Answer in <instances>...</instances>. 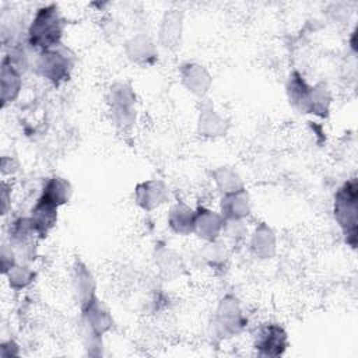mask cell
<instances>
[{
	"label": "cell",
	"instance_id": "1",
	"mask_svg": "<svg viewBox=\"0 0 358 358\" xmlns=\"http://www.w3.org/2000/svg\"><path fill=\"white\" fill-rule=\"evenodd\" d=\"M64 31V21L56 4L42 6L36 10L28 27L27 41L34 49L42 52L60 45Z\"/></svg>",
	"mask_w": 358,
	"mask_h": 358
},
{
	"label": "cell",
	"instance_id": "2",
	"mask_svg": "<svg viewBox=\"0 0 358 358\" xmlns=\"http://www.w3.org/2000/svg\"><path fill=\"white\" fill-rule=\"evenodd\" d=\"M287 92L289 102L303 113H313L317 116H326L330 105V94L323 84L309 85L305 78L294 71L287 84Z\"/></svg>",
	"mask_w": 358,
	"mask_h": 358
},
{
	"label": "cell",
	"instance_id": "3",
	"mask_svg": "<svg viewBox=\"0 0 358 358\" xmlns=\"http://www.w3.org/2000/svg\"><path fill=\"white\" fill-rule=\"evenodd\" d=\"M357 213H358V186L352 178L343 183L334 194L333 214L345 242L355 248L357 245Z\"/></svg>",
	"mask_w": 358,
	"mask_h": 358
},
{
	"label": "cell",
	"instance_id": "4",
	"mask_svg": "<svg viewBox=\"0 0 358 358\" xmlns=\"http://www.w3.org/2000/svg\"><path fill=\"white\" fill-rule=\"evenodd\" d=\"M74 66L73 53L62 43L38 53L35 62L36 73L49 83L59 85L69 80Z\"/></svg>",
	"mask_w": 358,
	"mask_h": 358
},
{
	"label": "cell",
	"instance_id": "5",
	"mask_svg": "<svg viewBox=\"0 0 358 358\" xmlns=\"http://www.w3.org/2000/svg\"><path fill=\"white\" fill-rule=\"evenodd\" d=\"M109 109L113 123L122 129H130L136 122V95L127 84H115L109 91Z\"/></svg>",
	"mask_w": 358,
	"mask_h": 358
},
{
	"label": "cell",
	"instance_id": "6",
	"mask_svg": "<svg viewBox=\"0 0 358 358\" xmlns=\"http://www.w3.org/2000/svg\"><path fill=\"white\" fill-rule=\"evenodd\" d=\"M39 239L34 231L29 218H17L10 227V246L17 259L32 260L35 256V243Z\"/></svg>",
	"mask_w": 358,
	"mask_h": 358
},
{
	"label": "cell",
	"instance_id": "7",
	"mask_svg": "<svg viewBox=\"0 0 358 358\" xmlns=\"http://www.w3.org/2000/svg\"><path fill=\"white\" fill-rule=\"evenodd\" d=\"M81 315H83V323L85 326V331L87 334L91 336V338L101 337L113 324L110 312L96 295L92 296L81 308Z\"/></svg>",
	"mask_w": 358,
	"mask_h": 358
},
{
	"label": "cell",
	"instance_id": "8",
	"mask_svg": "<svg viewBox=\"0 0 358 358\" xmlns=\"http://www.w3.org/2000/svg\"><path fill=\"white\" fill-rule=\"evenodd\" d=\"M288 345V337L285 330L275 323L266 324L260 329L255 340V348L259 355L278 357Z\"/></svg>",
	"mask_w": 358,
	"mask_h": 358
},
{
	"label": "cell",
	"instance_id": "9",
	"mask_svg": "<svg viewBox=\"0 0 358 358\" xmlns=\"http://www.w3.org/2000/svg\"><path fill=\"white\" fill-rule=\"evenodd\" d=\"M214 324L222 336H232L242 330L245 319L235 298L227 296L221 301L215 313Z\"/></svg>",
	"mask_w": 358,
	"mask_h": 358
},
{
	"label": "cell",
	"instance_id": "10",
	"mask_svg": "<svg viewBox=\"0 0 358 358\" xmlns=\"http://www.w3.org/2000/svg\"><path fill=\"white\" fill-rule=\"evenodd\" d=\"M57 211H59V206H56L55 203L49 201L42 196H39L35 204L32 206L28 218L31 221L34 231L39 236V239L46 238L48 234L56 225Z\"/></svg>",
	"mask_w": 358,
	"mask_h": 358
},
{
	"label": "cell",
	"instance_id": "11",
	"mask_svg": "<svg viewBox=\"0 0 358 358\" xmlns=\"http://www.w3.org/2000/svg\"><path fill=\"white\" fill-rule=\"evenodd\" d=\"M168 196H169V192L166 185L162 180H157V179L138 183L134 192L137 204L147 211H151L159 207L161 204H164Z\"/></svg>",
	"mask_w": 358,
	"mask_h": 358
},
{
	"label": "cell",
	"instance_id": "12",
	"mask_svg": "<svg viewBox=\"0 0 358 358\" xmlns=\"http://www.w3.org/2000/svg\"><path fill=\"white\" fill-rule=\"evenodd\" d=\"M224 218L221 214L214 213L207 208H199L194 217L193 234H196L200 239L213 242L222 234Z\"/></svg>",
	"mask_w": 358,
	"mask_h": 358
},
{
	"label": "cell",
	"instance_id": "13",
	"mask_svg": "<svg viewBox=\"0 0 358 358\" xmlns=\"http://www.w3.org/2000/svg\"><path fill=\"white\" fill-rule=\"evenodd\" d=\"M224 221L245 220L250 214V201L245 189L227 193L221 199V213Z\"/></svg>",
	"mask_w": 358,
	"mask_h": 358
},
{
	"label": "cell",
	"instance_id": "14",
	"mask_svg": "<svg viewBox=\"0 0 358 358\" xmlns=\"http://www.w3.org/2000/svg\"><path fill=\"white\" fill-rule=\"evenodd\" d=\"M1 103L6 106L15 101L22 87V73L7 59L1 60Z\"/></svg>",
	"mask_w": 358,
	"mask_h": 358
},
{
	"label": "cell",
	"instance_id": "15",
	"mask_svg": "<svg viewBox=\"0 0 358 358\" xmlns=\"http://www.w3.org/2000/svg\"><path fill=\"white\" fill-rule=\"evenodd\" d=\"M183 85L194 95H204L211 84V77L207 70L196 63H187L180 69Z\"/></svg>",
	"mask_w": 358,
	"mask_h": 358
},
{
	"label": "cell",
	"instance_id": "16",
	"mask_svg": "<svg viewBox=\"0 0 358 358\" xmlns=\"http://www.w3.org/2000/svg\"><path fill=\"white\" fill-rule=\"evenodd\" d=\"M73 292L80 308L95 296V282L91 271L85 264L77 263L73 270Z\"/></svg>",
	"mask_w": 358,
	"mask_h": 358
},
{
	"label": "cell",
	"instance_id": "17",
	"mask_svg": "<svg viewBox=\"0 0 358 358\" xmlns=\"http://www.w3.org/2000/svg\"><path fill=\"white\" fill-rule=\"evenodd\" d=\"M194 217H196L194 210H192L183 203H176L169 211L168 224L173 232L179 235H189V234H193Z\"/></svg>",
	"mask_w": 358,
	"mask_h": 358
},
{
	"label": "cell",
	"instance_id": "18",
	"mask_svg": "<svg viewBox=\"0 0 358 358\" xmlns=\"http://www.w3.org/2000/svg\"><path fill=\"white\" fill-rule=\"evenodd\" d=\"M250 249L259 259H268L275 252V236L274 232L264 224L259 225L252 235Z\"/></svg>",
	"mask_w": 358,
	"mask_h": 358
},
{
	"label": "cell",
	"instance_id": "19",
	"mask_svg": "<svg viewBox=\"0 0 358 358\" xmlns=\"http://www.w3.org/2000/svg\"><path fill=\"white\" fill-rule=\"evenodd\" d=\"M41 196L60 207L70 200L71 185L64 178L55 175L45 182Z\"/></svg>",
	"mask_w": 358,
	"mask_h": 358
},
{
	"label": "cell",
	"instance_id": "20",
	"mask_svg": "<svg viewBox=\"0 0 358 358\" xmlns=\"http://www.w3.org/2000/svg\"><path fill=\"white\" fill-rule=\"evenodd\" d=\"M182 32V15L176 10H172L165 14L159 31V38L164 43V46H173Z\"/></svg>",
	"mask_w": 358,
	"mask_h": 358
},
{
	"label": "cell",
	"instance_id": "21",
	"mask_svg": "<svg viewBox=\"0 0 358 358\" xmlns=\"http://www.w3.org/2000/svg\"><path fill=\"white\" fill-rule=\"evenodd\" d=\"M199 130L200 133H203V136H207V137L221 136V133L225 131L224 119L220 117L211 106H208L207 109H203L200 115Z\"/></svg>",
	"mask_w": 358,
	"mask_h": 358
},
{
	"label": "cell",
	"instance_id": "22",
	"mask_svg": "<svg viewBox=\"0 0 358 358\" xmlns=\"http://www.w3.org/2000/svg\"><path fill=\"white\" fill-rule=\"evenodd\" d=\"M214 180L218 186V189L227 194L232 192H238L243 189V183L239 178V175L231 169L229 166H221L214 171Z\"/></svg>",
	"mask_w": 358,
	"mask_h": 358
},
{
	"label": "cell",
	"instance_id": "23",
	"mask_svg": "<svg viewBox=\"0 0 358 358\" xmlns=\"http://www.w3.org/2000/svg\"><path fill=\"white\" fill-rule=\"evenodd\" d=\"M4 275L7 277V281L10 284V287L13 289H22L25 287H28L32 280H34V271L25 266V264H20L15 263L7 273H4Z\"/></svg>",
	"mask_w": 358,
	"mask_h": 358
},
{
	"label": "cell",
	"instance_id": "24",
	"mask_svg": "<svg viewBox=\"0 0 358 358\" xmlns=\"http://www.w3.org/2000/svg\"><path fill=\"white\" fill-rule=\"evenodd\" d=\"M127 53L136 62H147L155 56L152 43L144 36H136L127 43Z\"/></svg>",
	"mask_w": 358,
	"mask_h": 358
},
{
	"label": "cell",
	"instance_id": "25",
	"mask_svg": "<svg viewBox=\"0 0 358 358\" xmlns=\"http://www.w3.org/2000/svg\"><path fill=\"white\" fill-rule=\"evenodd\" d=\"M207 246L208 248L206 250V259L211 264H217V263L222 262V257L225 259V249L222 248V245H220L215 241H213V242H208Z\"/></svg>",
	"mask_w": 358,
	"mask_h": 358
},
{
	"label": "cell",
	"instance_id": "26",
	"mask_svg": "<svg viewBox=\"0 0 358 358\" xmlns=\"http://www.w3.org/2000/svg\"><path fill=\"white\" fill-rule=\"evenodd\" d=\"M3 192H1V200H3V214L7 213V208H8V201L11 200V197L7 196L8 193V187H7V183L3 182V186H1Z\"/></svg>",
	"mask_w": 358,
	"mask_h": 358
}]
</instances>
